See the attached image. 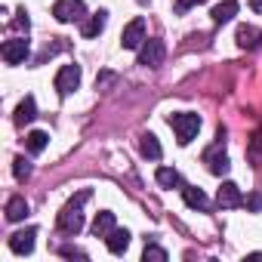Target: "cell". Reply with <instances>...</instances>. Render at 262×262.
<instances>
[{
    "label": "cell",
    "instance_id": "obj_4",
    "mask_svg": "<svg viewBox=\"0 0 262 262\" xmlns=\"http://www.w3.org/2000/svg\"><path fill=\"white\" fill-rule=\"evenodd\" d=\"M53 16H56V22H62V25L80 22V19L86 16V7H83V0H56Z\"/></svg>",
    "mask_w": 262,
    "mask_h": 262
},
{
    "label": "cell",
    "instance_id": "obj_19",
    "mask_svg": "<svg viewBox=\"0 0 262 262\" xmlns=\"http://www.w3.org/2000/svg\"><path fill=\"white\" fill-rule=\"evenodd\" d=\"M105 22H108V13H105V10H99V13L83 25V37H99V34H102V28H105Z\"/></svg>",
    "mask_w": 262,
    "mask_h": 262
},
{
    "label": "cell",
    "instance_id": "obj_5",
    "mask_svg": "<svg viewBox=\"0 0 262 262\" xmlns=\"http://www.w3.org/2000/svg\"><path fill=\"white\" fill-rule=\"evenodd\" d=\"M145 40H148L145 37V19H133L123 28V34H120V47L123 50H139Z\"/></svg>",
    "mask_w": 262,
    "mask_h": 262
},
{
    "label": "cell",
    "instance_id": "obj_10",
    "mask_svg": "<svg viewBox=\"0 0 262 262\" xmlns=\"http://www.w3.org/2000/svg\"><path fill=\"white\" fill-rule=\"evenodd\" d=\"M216 201H219V207H222V210H234V207H241V204H244L241 188H237L234 182H222V188H219Z\"/></svg>",
    "mask_w": 262,
    "mask_h": 262
},
{
    "label": "cell",
    "instance_id": "obj_16",
    "mask_svg": "<svg viewBox=\"0 0 262 262\" xmlns=\"http://www.w3.org/2000/svg\"><path fill=\"white\" fill-rule=\"evenodd\" d=\"M139 148H142V155L148 158V161H161V142H158V136L155 133H145L142 136V142H139Z\"/></svg>",
    "mask_w": 262,
    "mask_h": 262
},
{
    "label": "cell",
    "instance_id": "obj_22",
    "mask_svg": "<svg viewBox=\"0 0 262 262\" xmlns=\"http://www.w3.org/2000/svg\"><path fill=\"white\" fill-rule=\"evenodd\" d=\"M142 259H145V262H167V250H161V247L148 244V247L142 250Z\"/></svg>",
    "mask_w": 262,
    "mask_h": 262
},
{
    "label": "cell",
    "instance_id": "obj_23",
    "mask_svg": "<svg viewBox=\"0 0 262 262\" xmlns=\"http://www.w3.org/2000/svg\"><path fill=\"white\" fill-rule=\"evenodd\" d=\"M13 173H16V179L22 182V179H28V176H31V164H28L25 158H16V161H13Z\"/></svg>",
    "mask_w": 262,
    "mask_h": 262
},
{
    "label": "cell",
    "instance_id": "obj_9",
    "mask_svg": "<svg viewBox=\"0 0 262 262\" xmlns=\"http://www.w3.org/2000/svg\"><path fill=\"white\" fill-rule=\"evenodd\" d=\"M34 237H37V228H22V231L10 234V250L19 253V256H25V253L34 250Z\"/></svg>",
    "mask_w": 262,
    "mask_h": 262
},
{
    "label": "cell",
    "instance_id": "obj_14",
    "mask_svg": "<svg viewBox=\"0 0 262 262\" xmlns=\"http://www.w3.org/2000/svg\"><path fill=\"white\" fill-rule=\"evenodd\" d=\"M111 231H114V213H108V210L96 213V219H93V234H96V237H108Z\"/></svg>",
    "mask_w": 262,
    "mask_h": 262
},
{
    "label": "cell",
    "instance_id": "obj_25",
    "mask_svg": "<svg viewBox=\"0 0 262 262\" xmlns=\"http://www.w3.org/2000/svg\"><path fill=\"white\" fill-rule=\"evenodd\" d=\"M62 256H77V259H83L86 253H80V250H74V247H62Z\"/></svg>",
    "mask_w": 262,
    "mask_h": 262
},
{
    "label": "cell",
    "instance_id": "obj_11",
    "mask_svg": "<svg viewBox=\"0 0 262 262\" xmlns=\"http://www.w3.org/2000/svg\"><path fill=\"white\" fill-rule=\"evenodd\" d=\"M34 117H37V102H34V96H25V99L19 102V108H16V123L25 126V123H31Z\"/></svg>",
    "mask_w": 262,
    "mask_h": 262
},
{
    "label": "cell",
    "instance_id": "obj_20",
    "mask_svg": "<svg viewBox=\"0 0 262 262\" xmlns=\"http://www.w3.org/2000/svg\"><path fill=\"white\" fill-rule=\"evenodd\" d=\"M155 179H158V185H164V188H176V185H182V179H179V173H176L173 167H161V170L155 173Z\"/></svg>",
    "mask_w": 262,
    "mask_h": 262
},
{
    "label": "cell",
    "instance_id": "obj_15",
    "mask_svg": "<svg viewBox=\"0 0 262 262\" xmlns=\"http://www.w3.org/2000/svg\"><path fill=\"white\" fill-rule=\"evenodd\" d=\"M213 22L216 25H222V22H228V19H234L237 16V0H222V4H216L213 7Z\"/></svg>",
    "mask_w": 262,
    "mask_h": 262
},
{
    "label": "cell",
    "instance_id": "obj_8",
    "mask_svg": "<svg viewBox=\"0 0 262 262\" xmlns=\"http://www.w3.org/2000/svg\"><path fill=\"white\" fill-rule=\"evenodd\" d=\"M4 59H7V65H22V62L28 59V40H25V37L7 40V43H4Z\"/></svg>",
    "mask_w": 262,
    "mask_h": 262
},
{
    "label": "cell",
    "instance_id": "obj_27",
    "mask_svg": "<svg viewBox=\"0 0 262 262\" xmlns=\"http://www.w3.org/2000/svg\"><path fill=\"white\" fill-rule=\"evenodd\" d=\"M250 7H253L256 13H262V0H250Z\"/></svg>",
    "mask_w": 262,
    "mask_h": 262
},
{
    "label": "cell",
    "instance_id": "obj_3",
    "mask_svg": "<svg viewBox=\"0 0 262 262\" xmlns=\"http://www.w3.org/2000/svg\"><path fill=\"white\" fill-rule=\"evenodd\" d=\"M204 164L213 176H225L228 173V155H225V126H219V136H216V145L204 151Z\"/></svg>",
    "mask_w": 262,
    "mask_h": 262
},
{
    "label": "cell",
    "instance_id": "obj_24",
    "mask_svg": "<svg viewBox=\"0 0 262 262\" xmlns=\"http://www.w3.org/2000/svg\"><path fill=\"white\" fill-rule=\"evenodd\" d=\"M198 4H204V0H176V10H179V13H188V10L198 7Z\"/></svg>",
    "mask_w": 262,
    "mask_h": 262
},
{
    "label": "cell",
    "instance_id": "obj_21",
    "mask_svg": "<svg viewBox=\"0 0 262 262\" xmlns=\"http://www.w3.org/2000/svg\"><path fill=\"white\" fill-rule=\"evenodd\" d=\"M256 37H259L256 28H250V25H241L237 28V43L241 47H256Z\"/></svg>",
    "mask_w": 262,
    "mask_h": 262
},
{
    "label": "cell",
    "instance_id": "obj_2",
    "mask_svg": "<svg viewBox=\"0 0 262 262\" xmlns=\"http://www.w3.org/2000/svg\"><path fill=\"white\" fill-rule=\"evenodd\" d=\"M170 126H173V133H176V142L188 145L198 136V129H201V117L191 114V111H179V114H170Z\"/></svg>",
    "mask_w": 262,
    "mask_h": 262
},
{
    "label": "cell",
    "instance_id": "obj_17",
    "mask_svg": "<svg viewBox=\"0 0 262 262\" xmlns=\"http://www.w3.org/2000/svg\"><path fill=\"white\" fill-rule=\"evenodd\" d=\"M28 216V201L25 198H10V204H7V219L10 222H22Z\"/></svg>",
    "mask_w": 262,
    "mask_h": 262
},
{
    "label": "cell",
    "instance_id": "obj_18",
    "mask_svg": "<svg viewBox=\"0 0 262 262\" xmlns=\"http://www.w3.org/2000/svg\"><path fill=\"white\" fill-rule=\"evenodd\" d=\"M47 142H50V136L43 133V129H31V133L25 136V145H28L31 155H40V151L47 148Z\"/></svg>",
    "mask_w": 262,
    "mask_h": 262
},
{
    "label": "cell",
    "instance_id": "obj_12",
    "mask_svg": "<svg viewBox=\"0 0 262 262\" xmlns=\"http://www.w3.org/2000/svg\"><path fill=\"white\" fill-rule=\"evenodd\" d=\"M105 247H108L111 253H117V256L126 253V247H129V231H126V228H114V231L105 237Z\"/></svg>",
    "mask_w": 262,
    "mask_h": 262
},
{
    "label": "cell",
    "instance_id": "obj_7",
    "mask_svg": "<svg viewBox=\"0 0 262 262\" xmlns=\"http://www.w3.org/2000/svg\"><path fill=\"white\" fill-rule=\"evenodd\" d=\"M164 40H145L142 47H139V65H145V68H158L161 62H164Z\"/></svg>",
    "mask_w": 262,
    "mask_h": 262
},
{
    "label": "cell",
    "instance_id": "obj_13",
    "mask_svg": "<svg viewBox=\"0 0 262 262\" xmlns=\"http://www.w3.org/2000/svg\"><path fill=\"white\" fill-rule=\"evenodd\" d=\"M182 198H185V204H188L191 210H207V207H210L207 194H204L201 188H194V185H182Z\"/></svg>",
    "mask_w": 262,
    "mask_h": 262
},
{
    "label": "cell",
    "instance_id": "obj_26",
    "mask_svg": "<svg viewBox=\"0 0 262 262\" xmlns=\"http://www.w3.org/2000/svg\"><path fill=\"white\" fill-rule=\"evenodd\" d=\"M250 207H253V210H259V207H262V198H259V194H256V198H250Z\"/></svg>",
    "mask_w": 262,
    "mask_h": 262
},
{
    "label": "cell",
    "instance_id": "obj_6",
    "mask_svg": "<svg viewBox=\"0 0 262 262\" xmlns=\"http://www.w3.org/2000/svg\"><path fill=\"white\" fill-rule=\"evenodd\" d=\"M77 86H80V68H77V65H62L59 74H56V90H59V96H68V93H74Z\"/></svg>",
    "mask_w": 262,
    "mask_h": 262
},
{
    "label": "cell",
    "instance_id": "obj_1",
    "mask_svg": "<svg viewBox=\"0 0 262 262\" xmlns=\"http://www.w3.org/2000/svg\"><path fill=\"white\" fill-rule=\"evenodd\" d=\"M86 198H90V191H80L77 198H71V201L62 207V213H59V219H56V225H59L62 234H77V231L83 228V204H86Z\"/></svg>",
    "mask_w": 262,
    "mask_h": 262
}]
</instances>
